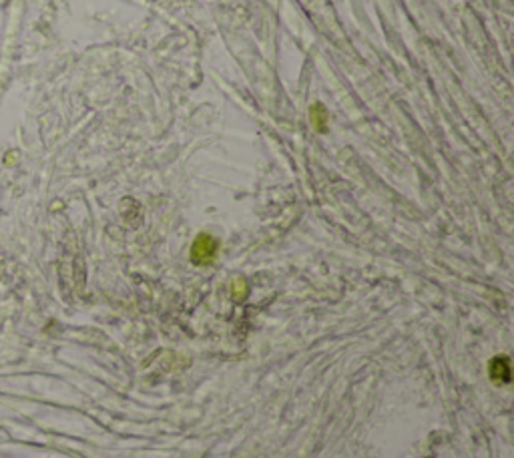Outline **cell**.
I'll return each instance as SVG.
<instances>
[{"instance_id":"obj_1","label":"cell","mask_w":514,"mask_h":458,"mask_svg":"<svg viewBox=\"0 0 514 458\" xmlns=\"http://www.w3.org/2000/svg\"><path fill=\"white\" fill-rule=\"evenodd\" d=\"M217 241L215 237H211L209 234H201L197 236V239L191 246V261L197 265H207L211 261L215 260L217 256Z\"/></svg>"},{"instance_id":"obj_2","label":"cell","mask_w":514,"mask_h":458,"mask_svg":"<svg viewBox=\"0 0 514 458\" xmlns=\"http://www.w3.org/2000/svg\"><path fill=\"white\" fill-rule=\"evenodd\" d=\"M309 119H312V123L314 127L318 129V131H326L328 129V121H330V117H328V111L321 107V105H312V111H309Z\"/></svg>"}]
</instances>
